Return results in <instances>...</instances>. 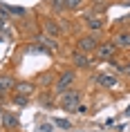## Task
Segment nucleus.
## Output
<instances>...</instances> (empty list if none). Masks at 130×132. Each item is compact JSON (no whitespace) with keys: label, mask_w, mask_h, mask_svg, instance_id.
<instances>
[{"label":"nucleus","mask_w":130,"mask_h":132,"mask_svg":"<svg viewBox=\"0 0 130 132\" xmlns=\"http://www.w3.org/2000/svg\"><path fill=\"white\" fill-rule=\"evenodd\" d=\"M14 85H16L14 76L0 74V94H2V96H5V94H11V92H14Z\"/></svg>","instance_id":"nucleus-10"},{"label":"nucleus","mask_w":130,"mask_h":132,"mask_svg":"<svg viewBox=\"0 0 130 132\" xmlns=\"http://www.w3.org/2000/svg\"><path fill=\"white\" fill-rule=\"evenodd\" d=\"M88 27L92 29V31H96V29H101V27H103V22L99 20V18H88Z\"/></svg>","instance_id":"nucleus-15"},{"label":"nucleus","mask_w":130,"mask_h":132,"mask_svg":"<svg viewBox=\"0 0 130 132\" xmlns=\"http://www.w3.org/2000/svg\"><path fill=\"white\" fill-rule=\"evenodd\" d=\"M11 103H14V105H20V108H25V105L29 103V96H22V94H14V96H11Z\"/></svg>","instance_id":"nucleus-14"},{"label":"nucleus","mask_w":130,"mask_h":132,"mask_svg":"<svg viewBox=\"0 0 130 132\" xmlns=\"http://www.w3.org/2000/svg\"><path fill=\"white\" fill-rule=\"evenodd\" d=\"M76 112H81V114H85V112H88V108H85V105H81V103H79V108H76Z\"/></svg>","instance_id":"nucleus-20"},{"label":"nucleus","mask_w":130,"mask_h":132,"mask_svg":"<svg viewBox=\"0 0 130 132\" xmlns=\"http://www.w3.org/2000/svg\"><path fill=\"white\" fill-rule=\"evenodd\" d=\"M112 43L117 45L119 52H130V29H121L112 36Z\"/></svg>","instance_id":"nucleus-5"},{"label":"nucleus","mask_w":130,"mask_h":132,"mask_svg":"<svg viewBox=\"0 0 130 132\" xmlns=\"http://www.w3.org/2000/svg\"><path fill=\"white\" fill-rule=\"evenodd\" d=\"M9 16H11V11H9V7L5 5V2H0V18L5 20V18H9Z\"/></svg>","instance_id":"nucleus-17"},{"label":"nucleus","mask_w":130,"mask_h":132,"mask_svg":"<svg viewBox=\"0 0 130 132\" xmlns=\"http://www.w3.org/2000/svg\"><path fill=\"white\" fill-rule=\"evenodd\" d=\"M121 74H123V76H128V78H130V63L121 65Z\"/></svg>","instance_id":"nucleus-18"},{"label":"nucleus","mask_w":130,"mask_h":132,"mask_svg":"<svg viewBox=\"0 0 130 132\" xmlns=\"http://www.w3.org/2000/svg\"><path fill=\"white\" fill-rule=\"evenodd\" d=\"M74 81H76V72L74 70H63L58 74V78H56V83H54V94H61V92L70 90L74 85Z\"/></svg>","instance_id":"nucleus-3"},{"label":"nucleus","mask_w":130,"mask_h":132,"mask_svg":"<svg viewBox=\"0 0 130 132\" xmlns=\"http://www.w3.org/2000/svg\"><path fill=\"white\" fill-rule=\"evenodd\" d=\"M14 94H22V96H34L36 94V83L32 81H16Z\"/></svg>","instance_id":"nucleus-7"},{"label":"nucleus","mask_w":130,"mask_h":132,"mask_svg":"<svg viewBox=\"0 0 130 132\" xmlns=\"http://www.w3.org/2000/svg\"><path fill=\"white\" fill-rule=\"evenodd\" d=\"M94 61H96V58H92V56L85 54V52H79V49L72 52V63H74L76 67H83V70H85V67H90Z\"/></svg>","instance_id":"nucleus-8"},{"label":"nucleus","mask_w":130,"mask_h":132,"mask_svg":"<svg viewBox=\"0 0 130 132\" xmlns=\"http://www.w3.org/2000/svg\"><path fill=\"white\" fill-rule=\"evenodd\" d=\"M126 117H130V105H128V110H126Z\"/></svg>","instance_id":"nucleus-22"},{"label":"nucleus","mask_w":130,"mask_h":132,"mask_svg":"<svg viewBox=\"0 0 130 132\" xmlns=\"http://www.w3.org/2000/svg\"><path fill=\"white\" fill-rule=\"evenodd\" d=\"M79 103H81V92L79 90H65L58 94V105H61L65 112H74L76 108H79Z\"/></svg>","instance_id":"nucleus-1"},{"label":"nucleus","mask_w":130,"mask_h":132,"mask_svg":"<svg viewBox=\"0 0 130 132\" xmlns=\"http://www.w3.org/2000/svg\"><path fill=\"white\" fill-rule=\"evenodd\" d=\"M85 2H88V0H65V9H70V11H79V9L85 7Z\"/></svg>","instance_id":"nucleus-13"},{"label":"nucleus","mask_w":130,"mask_h":132,"mask_svg":"<svg viewBox=\"0 0 130 132\" xmlns=\"http://www.w3.org/2000/svg\"><path fill=\"white\" fill-rule=\"evenodd\" d=\"M52 125H58V128H65V130H70V128H72V123H70V121H65V119H54V121H52Z\"/></svg>","instance_id":"nucleus-16"},{"label":"nucleus","mask_w":130,"mask_h":132,"mask_svg":"<svg viewBox=\"0 0 130 132\" xmlns=\"http://www.w3.org/2000/svg\"><path fill=\"white\" fill-rule=\"evenodd\" d=\"M43 31H45V36H52V38H58V36H61L58 22L52 20V18H45V20H43Z\"/></svg>","instance_id":"nucleus-9"},{"label":"nucleus","mask_w":130,"mask_h":132,"mask_svg":"<svg viewBox=\"0 0 130 132\" xmlns=\"http://www.w3.org/2000/svg\"><path fill=\"white\" fill-rule=\"evenodd\" d=\"M0 112H2V94H0Z\"/></svg>","instance_id":"nucleus-21"},{"label":"nucleus","mask_w":130,"mask_h":132,"mask_svg":"<svg viewBox=\"0 0 130 132\" xmlns=\"http://www.w3.org/2000/svg\"><path fill=\"white\" fill-rule=\"evenodd\" d=\"M117 54H119V49L112 40H101L99 43V47L94 49V58L101 63H108V61H114Z\"/></svg>","instance_id":"nucleus-2"},{"label":"nucleus","mask_w":130,"mask_h":132,"mask_svg":"<svg viewBox=\"0 0 130 132\" xmlns=\"http://www.w3.org/2000/svg\"><path fill=\"white\" fill-rule=\"evenodd\" d=\"M36 40H38V47H45L47 52H56L58 49V45H56V40L52 36H38Z\"/></svg>","instance_id":"nucleus-12"},{"label":"nucleus","mask_w":130,"mask_h":132,"mask_svg":"<svg viewBox=\"0 0 130 132\" xmlns=\"http://www.w3.org/2000/svg\"><path fill=\"white\" fill-rule=\"evenodd\" d=\"M41 132H52V123H43L41 125Z\"/></svg>","instance_id":"nucleus-19"},{"label":"nucleus","mask_w":130,"mask_h":132,"mask_svg":"<svg viewBox=\"0 0 130 132\" xmlns=\"http://www.w3.org/2000/svg\"><path fill=\"white\" fill-rule=\"evenodd\" d=\"M99 38H96L94 34H85V36H81L79 40H76V49L79 52H85V54H94V49L99 47Z\"/></svg>","instance_id":"nucleus-4"},{"label":"nucleus","mask_w":130,"mask_h":132,"mask_svg":"<svg viewBox=\"0 0 130 132\" xmlns=\"http://www.w3.org/2000/svg\"><path fill=\"white\" fill-rule=\"evenodd\" d=\"M0 123H2L5 130H18L20 119H18L16 112H5V110H2V114H0Z\"/></svg>","instance_id":"nucleus-6"},{"label":"nucleus","mask_w":130,"mask_h":132,"mask_svg":"<svg viewBox=\"0 0 130 132\" xmlns=\"http://www.w3.org/2000/svg\"><path fill=\"white\" fill-rule=\"evenodd\" d=\"M96 83L103 85V87H114V85L119 83V78H117L114 74H105V72H99V74H96Z\"/></svg>","instance_id":"nucleus-11"}]
</instances>
